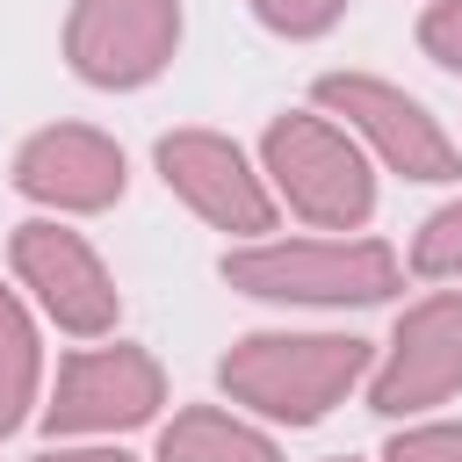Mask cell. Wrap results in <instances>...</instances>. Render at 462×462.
Listing matches in <instances>:
<instances>
[{"mask_svg":"<svg viewBox=\"0 0 462 462\" xmlns=\"http://www.w3.org/2000/svg\"><path fill=\"white\" fill-rule=\"evenodd\" d=\"M361 375H368V339L354 332H245L217 361L224 397L274 426H318L332 404H346Z\"/></svg>","mask_w":462,"mask_h":462,"instance_id":"6da1fadb","label":"cell"},{"mask_svg":"<svg viewBox=\"0 0 462 462\" xmlns=\"http://www.w3.org/2000/svg\"><path fill=\"white\" fill-rule=\"evenodd\" d=\"M224 282L260 303H383L397 289V253L383 238H260L245 253H224Z\"/></svg>","mask_w":462,"mask_h":462,"instance_id":"7a4b0ae2","label":"cell"},{"mask_svg":"<svg viewBox=\"0 0 462 462\" xmlns=\"http://www.w3.org/2000/svg\"><path fill=\"white\" fill-rule=\"evenodd\" d=\"M267 180L274 195L318 224V231H361L375 209V173L354 144V130H339L332 116H274L260 137Z\"/></svg>","mask_w":462,"mask_h":462,"instance_id":"3957f363","label":"cell"},{"mask_svg":"<svg viewBox=\"0 0 462 462\" xmlns=\"http://www.w3.org/2000/svg\"><path fill=\"white\" fill-rule=\"evenodd\" d=\"M310 101L339 123V130H354L390 173H404V180H455L462 173V152H455V137L426 116V101H411L404 87H390V79H375V72H325L318 87H310Z\"/></svg>","mask_w":462,"mask_h":462,"instance_id":"277c9868","label":"cell"},{"mask_svg":"<svg viewBox=\"0 0 462 462\" xmlns=\"http://www.w3.org/2000/svg\"><path fill=\"white\" fill-rule=\"evenodd\" d=\"M180 51V0H72L65 22V65L101 87V94H130L144 79H159Z\"/></svg>","mask_w":462,"mask_h":462,"instance_id":"5b68a950","label":"cell"},{"mask_svg":"<svg viewBox=\"0 0 462 462\" xmlns=\"http://www.w3.org/2000/svg\"><path fill=\"white\" fill-rule=\"evenodd\" d=\"M7 260H14L22 289L36 296V310H43L58 332H72V339L116 332V310H123L116 274L101 267V253H94L79 231H65V224H22V231L7 238Z\"/></svg>","mask_w":462,"mask_h":462,"instance_id":"8992f818","label":"cell"},{"mask_svg":"<svg viewBox=\"0 0 462 462\" xmlns=\"http://www.w3.org/2000/svg\"><path fill=\"white\" fill-rule=\"evenodd\" d=\"M152 159H159V180L209 231H231V238L274 231V195H267V180L253 173V159L231 137H217V130H166Z\"/></svg>","mask_w":462,"mask_h":462,"instance_id":"52a82bcc","label":"cell"},{"mask_svg":"<svg viewBox=\"0 0 462 462\" xmlns=\"http://www.w3.org/2000/svg\"><path fill=\"white\" fill-rule=\"evenodd\" d=\"M462 390V289H440L426 303H411L375 361V383H368V404L383 419H404V411H433Z\"/></svg>","mask_w":462,"mask_h":462,"instance_id":"ba28073f","label":"cell"},{"mask_svg":"<svg viewBox=\"0 0 462 462\" xmlns=\"http://www.w3.org/2000/svg\"><path fill=\"white\" fill-rule=\"evenodd\" d=\"M159 404H166V375L144 346H87L58 368L43 426L51 433H130Z\"/></svg>","mask_w":462,"mask_h":462,"instance_id":"9c48e42d","label":"cell"},{"mask_svg":"<svg viewBox=\"0 0 462 462\" xmlns=\"http://www.w3.org/2000/svg\"><path fill=\"white\" fill-rule=\"evenodd\" d=\"M123 152L116 137L87 130V123H51L36 130L22 152H14V188L43 209H65V217H94V209H116L123 202Z\"/></svg>","mask_w":462,"mask_h":462,"instance_id":"30bf717a","label":"cell"},{"mask_svg":"<svg viewBox=\"0 0 462 462\" xmlns=\"http://www.w3.org/2000/svg\"><path fill=\"white\" fill-rule=\"evenodd\" d=\"M159 462H282V448L245 426L238 411H217V404H188L166 419L159 433Z\"/></svg>","mask_w":462,"mask_h":462,"instance_id":"8fae6325","label":"cell"},{"mask_svg":"<svg viewBox=\"0 0 462 462\" xmlns=\"http://www.w3.org/2000/svg\"><path fill=\"white\" fill-rule=\"evenodd\" d=\"M36 375H43L36 325H29L22 296H14V289H0V440L29 419V404H36Z\"/></svg>","mask_w":462,"mask_h":462,"instance_id":"7c38bea8","label":"cell"},{"mask_svg":"<svg viewBox=\"0 0 462 462\" xmlns=\"http://www.w3.org/2000/svg\"><path fill=\"white\" fill-rule=\"evenodd\" d=\"M411 267L433 274V282H455V274H462V202H448V209H433V217L419 224Z\"/></svg>","mask_w":462,"mask_h":462,"instance_id":"4fadbf2b","label":"cell"},{"mask_svg":"<svg viewBox=\"0 0 462 462\" xmlns=\"http://www.w3.org/2000/svg\"><path fill=\"white\" fill-rule=\"evenodd\" d=\"M253 14H260L274 36H289V43H310V36H325V29L346 14V0H253Z\"/></svg>","mask_w":462,"mask_h":462,"instance_id":"5bb4252c","label":"cell"},{"mask_svg":"<svg viewBox=\"0 0 462 462\" xmlns=\"http://www.w3.org/2000/svg\"><path fill=\"white\" fill-rule=\"evenodd\" d=\"M383 462H462V426H404L390 448H383Z\"/></svg>","mask_w":462,"mask_h":462,"instance_id":"9a60e30c","label":"cell"},{"mask_svg":"<svg viewBox=\"0 0 462 462\" xmlns=\"http://www.w3.org/2000/svg\"><path fill=\"white\" fill-rule=\"evenodd\" d=\"M419 51L448 72H462V0H433L419 14Z\"/></svg>","mask_w":462,"mask_h":462,"instance_id":"2e32d148","label":"cell"},{"mask_svg":"<svg viewBox=\"0 0 462 462\" xmlns=\"http://www.w3.org/2000/svg\"><path fill=\"white\" fill-rule=\"evenodd\" d=\"M36 462H130L123 448H51V455H36Z\"/></svg>","mask_w":462,"mask_h":462,"instance_id":"e0dca14e","label":"cell"},{"mask_svg":"<svg viewBox=\"0 0 462 462\" xmlns=\"http://www.w3.org/2000/svg\"><path fill=\"white\" fill-rule=\"evenodd\" d=\"M332 462H354V455H332Z\"/></svg>","mask_w":462,"mask_h":462,"instance_id":"ac0fdd59","label":"cell"}]
</instances>
